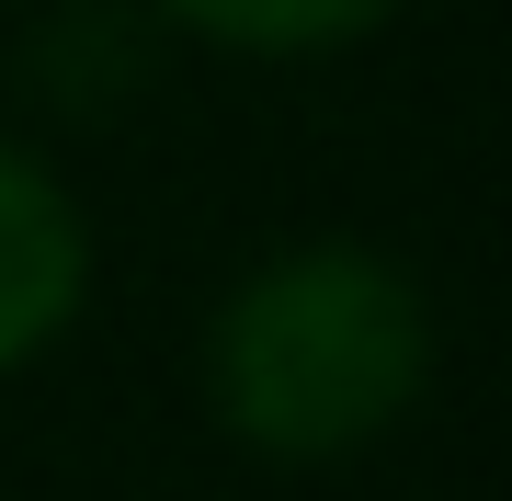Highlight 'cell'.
Instances as JSON below:
<instances>
[{"label":"cell","instance_id":"obj_2","mask_svg":"<svg viewBox=\"0 0 512 501\" xmlns=\"http://www.w3.org/2000/svg\"><path fill=\"white\" fill-rule=\"evenodd\" d=\"M69 308H80V217L46 183V160L0 149V376L69 331Z\"/></svg>","mask_w":512,"mask_h":501},{"label":"cell","instance_id":"obj_3","mask_svg":"<svg viewBox=\"0 0 512 501\" xmlns=\"http://www.w3.org/2000/svg\"><path fill=\"white\" fill-rule=\"evenodd\" d=\"M160 12L194 23V35H217V46L308 57V46H353V35H376L399 0H160Z\"/></svg>","mask_w":512,"mask_h":501},{"label":"cell","instance_id":"obj_1","mask_svg":"<svg viewBox=\"0 0 512 501\" xmlns=\"http://www.w3.org/2000/svg\"><path fill=\"white\" fill-rule=\"evenodd\" d=\"M433 376V308L387 251L365 240H308L262 262L205 331V399L239 445L330 467L376 445Z\"/></svg>","mask_w":512,"mask_h":501}]
</instances>
